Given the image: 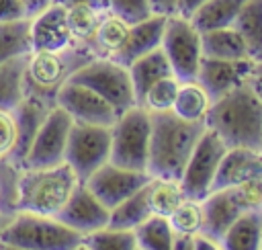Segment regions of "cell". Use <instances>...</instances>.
I'll use <instances>...</instances> for the list:
<instances>
[{
  "label": "cell",
  "mask_w": 262,
  "mask_h": 250,
  "mask_svg": "<svg viewBox=\"0 0 262 250\" xmlns=\"http://www.w3.org/2000/svg\"><path fill=\"white\" fill-rule=\"evenodd\" d=\"M51 0H25V4H27V12H29V16H33L35 12H39L41 8H45L47 4H49Z\"/></svg>",
  "instance_id": "47"
},
{
  "label": "cell",
  "mask_w": 262,
  "mask_h": 250,
  "mask_svg": "<svg viewBox=\"0 0 262 250\" xmlns=\"http://www.w3.org/2000/svg\"><path fill=\"white\" fill-rule=\"evenodd\" d=\"M108 10L121 18H125L129 25L139 23L151 14L147 0H106Z\"/></svg>",
  "instance_id": "38"
},
{
  "label": "cell",
  "mask_w": 262,
  "mask_h": 250,
  "mask_svg": "<svg viewBox=\"0 0 262 250\" xmlns=\"http://www.w3.org/2000/svg\"><path fill=\"white\" fill-rule=\"evenodd\" d=\"M186 199L180 180H170V178H154L147 182V203L151 215L160 217H170L172 211Z\"/></svg>",
  "instance_id": "29"
},
{
  "label": "cell",
  "mask_w": 262,
  "mask_h": 250,
  "mask_svg": "<svg viewBox=\"0 0 262 250\" xmlns=\"http://www.w3.org/2000/svg\"><path fill=\"white\" fill-rule=\"evenodd\" d=\"M225 152H227V145L211 129L205 127L203 135L199 137L180 174V186L186 199L203 201L213 191V182H215V176H217V170H219V164Z\"/></svg>",
  "instance_id": "10"
},
{
  "label": "cell",
  "mask_w": 262,
  "mask_h": 250,
  "mask_svg": "<svg viewBox=\"0 0 262 250\" xmlns=\"http://www.w3.org/2000/svg\"><path fill=\"white\" fill-rule=\"evenodd\" d=\"M149 215H151V211H149V203H147V184H145L111 209L108 225L121 227V230H135Z\"/></svg>",
  "instance_id": "28"
},
{
  "label": "cell",
  "mask_w": 262,
  "mask_h": 250,
  "mask_svg": "<svg viewBox=\"0 0 262 250\" xmlns=\"http://www.w3.org/2000/svg\"><path fill=\"white\" fill-rule=\"evenodd\" d=\"M72 123V117L61 107H51L33 137L23 168H47L61 164L66 158V145Z\"/></svg>",
  "instance_id": "11"
},
{
  "label": "cell",
  "mask_w": 262,
  "mask_h": 250,
  "mask_svg": "<svg viewBox=\"0 0 262 250\" xmlns=\"http://www.w3.org/2000/svg\"><path fill=\"white\" fill-rule=\"evenodd\" d=\"M0 250H27V248H18V246H10V244L0 242Z\"/></svg>",
  "instance_id": "49"
},
{
  "label": "cell",
  "mask_w": 262,
  "mask_h": 250,
  "mask_svg": "<svg viewBox=\"0 0 262 250\" xmlns=\"http://www.w3.org/2000/svg\"><path fill=\"white\" fill-rule=\"evenodd\" d=\"M205 127L227 148L262 152V98L252 80L211 102Z\"/></svg>",
  "instance_id": "1"
},
{
  "label": "cell",
  "mask_w": 262,
  "mask_h": 250,
  "mask_svg": "<svg viewBox=\"0 0 262 250\" xmlns=\"http://www.w3.org/2000/svg\"><path fill=\"white\" fill-rule=\"evenodd\" d=\"M203 57L211 59H250L244 39L233 27H221L201 33Z\"/></svg>",
  "instance_id": "24"
},
{
  "label": "cell",
  "mask_w": 262,
  "mask_h": 250,
  "mask_svg": "<svg viewBox=\"0 0 262 250\" xmlns=\"http://www.w3.org/2000/svg\"><path fill=\"white\" fill-rule=\"evenodd\" d=\"M111 160V127L72 123L63 162L84 182L94 170Z\"/></svg>",
  "instance_id": "9"
},
{
  "label": "cell",
  "mask_w": 262,
  "mask_h": 250,
  "mask_svg": "<svg viewBox=\"0 0 262 250\" xmlns=\"http://www.w3.org/2000/svg\"><path fill=\"white\" fill-rule=\"evenodd\" d=\"M151 117L149 113L135 105L123 111L111 125V160L117 166L129 170L147 172V152H149Z\"/></svg>",
  "instance_id": "6"
},
{
  "label": "cell",
  "mask_w": 262,
  "mask_h": 250,
  "mask_svg": "<svg viewBox=\"0 0 262 250\" xmlns=\"http://www.w3.org/2000/svg\"><path fill=\"white\" fill-rule=\"evenodd\" d=\"M223 250H262V209L242 213L219 238Z\"/></svg>",
  "instance_id": "22"
},
{
  "label": "cell",
  "mask_w": 262,
  "mask_h": 250,
  "mask_svg": "<svg viewBox=\"0 0 262 250\" xmlns=\"http://www.w3.org/2000/svg\"><path fill=\"white\" fill-rule=\"evenodd\" d=\"M55 217L61 223H66L68 227L86 236V234H92V232L108 225L111 209L106 205H102L84 182H80Z\"/></svg>",
  "instance_id": "14"
},
{
  "label": "cell",
  "mask_w": 262,
  "mask_h": 250,
  "mask_svg": "<svg viewBox=\"0 0 262 250\" xmlns=\"http://www.w3.org/2000/svg\"><path fill=\"white\" fill-rule=\"evenodd\" d=\"M172 250H194L192 238H190V236H176V238H174V246H172Z\"/></svg>",
  "instance_id": "46"
},
{
  "label": "cell",
  "mask_w": 262,
  "mask_h": 250,
  "mask_svg": "<svg viewBox=\"0 0 262 250\" xmlns=\"http://www.w3.org/2000/svg\"><path fill=\"white\" fill-rule=\"evenodd\" d=\"M178 86H180V80H178L176 76L160 78L158 82H154V84L145 90L143 98L139 100V107H143L147 113L172 111V105H174Z\"/></svg>",
  "instance_id": "36"
},
{
  "label": "cell",
  "mask_w": 262,
  "mask_h": 250,
  "mask_svg": "<svg viewBox=\"0 0 262 250\" xmlns=\"http://www.w3.org/2000/svg\"><path fill=\"white\" fill-rule=\"evenodd\" d=\"M84 244L90 250H137V240L133 230H121L111 225L86 234Z\"/></svg>",
  "instance_id": "34"
},
{
  "label": "cell",
  "mask_w": 262,
  "mask_h": 250,
  "mask_svg": "<svg viewBox=\"0 0 262 250\" xmlns=\"http://www.w3.org/2000/svg\"><path fill=\"white\" fill-rule=\"evenodd\" d=\"M78 184L80 178L66 162L47 168H20L16 211L55 217Z\"/></svg>",
  "instance_id": "3"
},
{
  "label": "cell",
  "mask_w": 262,
  "mask_h": 250,
  "mask_svg": "<svg viewBox=\"0 0 262 250\" xmlns=\"http://www.w3.org/2000/svg\"><path fill=\"white\" fill-rule=\"evenodd\" d=\"M29 20L31 18L25 16L16 20L0 23V64L31 53Z\"/></svg>",
  "instance_id": "30"
},
{
  "label": "cell",
  "mask_w": 262,
  "mask_h": 250,
  "mask_svg": "<svg viewBox=\"0 0 262 250\" xmlns=\"http://www.w3.org/2000/svg\"><path fill=\"white\" fill-rule=\"evenodd\" d=\"M127 70H129V78H131V86H133V94H135L137 105L143 98L145 90L154 82H158L160 78H166V76H174L162 47L137 57L135 61H131L127 66Z\"/></svg>",
  "instance_id": "21"
},
{
  "label": "cell",
  "mask_w": 262,
  "mask_h": 250,
  "mask_svg": "<svg viewBox=\"0 0 262 250\" xmlns=\"http://www.w3.org/2000/svg\"><path fill=\"white\" fill-rule=\"evenodd\" d=\"M129 29H131V25L125 18L106 10L88 43V49L94 53V57H111L113 59L125 45Z\"/></svg>",
  "instance_id": "23"
},
{
  "label": "cell",
  "mask_w": 262,
  "mask_h": 250,
  "mask_svg": "<svg viewBox=\"0 0 262 250\" xmlns=\"http://www.w3.org/2000/svg\"><path fill=\"white\" fill-rule=\"evenodd\" d=\"M70 80L80 82L100 94L119 115L137 105L129 70L111 57H92L82 68H78Z\"/></svg>",
  "instance_id": "7"
},
{
  "label": "cell",
  "mask_w": 262,
  "mask_h": 250,
  "mask_svg": "<svg viewBox=\"0 0 262 250\" xmlns=\"http://www.w3.org/2000/svg\"><path fill=\"white\" fill-rule=\"evenodd\" d=\"M201 203H203V234L213 240H219L227 232V227L242 213H246L231 186L211 191Z\"/></svg>",
  "instance_id": "17"
},
{
  "label": "cell",
  "mask_w": 262,
  "mask_h": 250,
  "mask_svg": "<svg viewBox=\"0 0 262 250\" xmlns=\"http://www.w3.org/2000/svg\"><path fill=\"white\" fill-rule=\"evenodd\" d=\"M149 180H151V176L147 172L129 170V168L117 166L113 162H106L98 170H94L84 180V184L96 195V199L102 205H106L108 209H113L123 199H127L129 195H133L135 191H139L141 186H145Z\"/></svg>",
  "instance_id": "13"
},
{
  "label": "cell",
  "mask_w": 262,
  "mask_h": 250,
  "mask_svg": "<svg viewBox=\"0 0 262 250\" xmlns=\"http://www.w3.org/2000/svg\"><path fill=\"white\" fill-rule=\"evenodd\" d=\"M10 217H12V215H0V234H2V230H4V225L8 223Z\"/></svg>",
  "instance_id": "50"
},
{
  "label": "cell",
  "mask_w": 262,
  "mask_h": 250,
  "mask_svg": "<svg viewBox=\"0 0 262 250\" xmlns=\"http://www.w3.org/2000/svg\"><path fill=\"white\" fill-rule=\"evenodd\" d=\"M254 86H256V92H258V94H260V98H262V86H258V84H254Z\"/></svg>",
  "instance_id": "52"
},
{
  "label": "cell",
  "mask_w": 262,
  "mask_h": 250,
  "mask_svg": "<svg viewBox=\"0 0 262 250\" xmlns=\"http://www.w3.org/2000/svg\"><path fill=\"white\" fill-rule=\"evenodd\" d=\"M160 47L168 57L172 74L180 82L196 80V72L203 61V45L201 31L192 25L188 16L172 14L166 18Z\"/></svg>",
  "instance_id": "8"
},
{
  "label": "cell",
  "mask_w": 262,
  "mask_h": 250,
  "mask_svg": "<svg viewBox=\"0 0 262 250\" xmlns=\"http://www.w3.org/2000/svg\"><path fill=\"white\" fill-rule=\"evenodd\" d=\"M106 10L94 8V6H86V4H78V6H70L66 8V18H68V27L72 31V37L76 43H82L88 47L102 14Z\"/></svg>",
  "instance_id": "33"
},
{
  "label": "cell",
  "mask_w": 262,
  "mask_h": 250,
  "mask_svg": "<svg viewBox=\"0 0 262 250\" xmlns=\"http://www.w3.org/2000/svg\"><path fill=\"white\" fill-rule=\"evenodd\" d=\"M139 250H172L174 246V230L168 217L149 215L141 225L133 230Z\"/></svg>",
  "instance_id": "32"
},
{
  "label": "cell",
  "mask_w": 262,
  "mask_h": 250,
  "mask_svg": "<svg viewBox=\"0 0 262 250\" xmlns=\"http://www.w3.org/2000/svg\"><path fill=\"white\" fill-rule=\"evenodd\" d=\"M205 2H207V0H178V14L190 18V16L194 14V10L201 8Z\"/></svg>",
  "instance_id": "45"
},
{
  "label": "cell",
  "mask_w": 262,
  "mask_h": 250,
  "mask_svg": "<svg viewBox=\"0 0 262 250\" xmlns=\"http://www.w3.org/2000/svg\"><path fill=\"white\" fill-rule=\"evenodd\" d=\"M137 250H139V248H137Z\"/></svg>",
  "instance_id": "53"
},
{
  "label": "cell",
  "mask_w": 262,
  "mask_h": 250,
  "mask_svg": "<svg viewBox=\"0 0 262 250\" xmlns=\"http://www.w3.org/2000/svg\"><path fill=\"white\" fill-rule=\"evenodd\" d=\"M254 84L262 86V57L258 61H254V68H252V78H250Z\"/></svg>",
  "instance_id": "48"
},
{
  "label": "cell",
  "mask_w": 262,
  "mask_h": 250,
  "mask_svg": "<svg viewBox=\"0 0 262 250\" xmlns=\"http://www.w3.org/2000/svg\"><path fill=\"white\" fill-rule=\"evenodd\" d=\"M72 250H90V248H88V246L84 244V240H82V244H78V246H76V248H72Z\"/></svg>",
  "instance_id": "51"
},
{
  "label": "cell",
  "mask_w": 262,
  "mask_h": 250,
  "mask_svg": "<svg viewBox=\"0 0 262 250\" xmlns=\"http://www.w3.org/2000/svg\"><path fill=\"white\" fill-rule=\"evenodd\" d=\"M25 61L27 55L0 64V107L14 109L25 96Z\"/></svg>",
  "instance_id": "31"
},
{
  "label": "cell",
  "mask_w": 262,
  "mask_h": 250,
  "mask_svg": "<svg viewBox=\"0 0 262 250\" xmlns=\"http://www.w3.org/2000/svg\"><path fill=\"white\" fill-rule=\"evenodd\" d=\"M166 18L168 16H162V14H149L147 18H143L139 23H133L131 29H129V35H127L125 45L121 47V51L113 59L127 68L137 57H141V55L158 49L162 45Z\"/></svg>",
  "instance_id": "18"
},
{
  "label": "cell",
  "mask_w": 262,
  "mask_h": 250,
  "mask_svg": "<svg viewBox=\"0 0 262 250\" xmlns=\"http://www.w3.org/2000/svg\"><path fill=\"white\" fill-rule=\"evenodd\" d=\"M18 174L20 168L10 160H0V215H12L16 211Z\"/></svg>",
  "instance_id": "37"
},
{
  "label": "cell",
  "mask_w": 262,
  "mask_h": 250,
  "mask_svg": "<svg viewBox=\"0 0 262 250\" xmlns=\"http://www.w3.org/2000/svg\"><path fill=\"white\" fill-rule=\"evenodd\" d=\"M176 236H199L203 234V203L194 199H184L168 217Z\"/></svg>",
  "instance_id": "35"
},
{
  "label": "cell",
  "mask_w": 262,
  "mask_h": 250,
  "mask_svg": "<svg viewBox=\"0 0 262 250\" xmlns=\"http://www.w3.org/2000/svg\"><path fill=\"white\" fill-rule=\"evenodd\" d=\"M151 14H162V16H172L178 14V0H147Z\"/></svg>",
  "instance_id": "42"
},
{
  "label": "cell",
  "mask_w": 262,
  "mask_h": 250,
  "mask_svg": "<svg viewBox=\"0 0 262 250\" xmlns=\"http://www.w3.org/2000/svg\"><path fill=\"white\" fill-rule=\"evenodd\" d=\"M252 68L254 59H211L203 57L199 72H196V82L207 90L211 96V102L225 96L233 88L242 86L252 78Z\"/></svg>",
  "instance_id": "16"
},
{
  "label": "cell",
  "mask_w": 262,
  "mask_h": 250,
  "mask_svg": "<svg viewBox=\"0 0 262 250\" xmlns=\"http://www.w3.org/2000/svg\"><path fill=\"white\" fill-rule=\"evenodd\" d=\"M244 2L246 0H207L201 8L194 10L190 20L201 33L221 27H231Z\"/></svg>",
  "instance_id": "27"
},
{
  "label": "cell",
  "mask_w": 262,
  "mask_h": 250,
  "mask_svg": "<svg viewBox=\"0 0 262 250\" xmlns=\"http://www.w3.org/2000/svg\"><path fill=\"white\" fill-rule=\"evenodd\" d=\"M84 236L61 223L57 217L14 211L0 234V242L27 250H72Z\"/></svg>",
  "instance_id": "5"
},
{
  "label": "cell",
  "mask_w": 262,
  "mask_h": 250,
  "mask_svg": "<svg viewBox=\"0 0 262 250\" xmlns=\"http://www.w3.org/2000/svg\"><path fill=\"white\" fill-rule=\"evenodd\" d=\"M151 133L147 152V174L154 178L180 180V174L205 131V123L184 121L172 111L149 113Z\"/></svg>",
  "instance_id": "2"
},
{
  "label": "cell",
  "mask_w": 262,
  "mask_h": 250,
  "mask_svg": "<svg viewBox=\"0 0 262 250\" xmlns=\"http://www.w3.org/2000/svg\"><path fill=\"white\" fill-rule=\"evenodd\" d=\"M209 107H211V96L207 94V90L196 80L180 82L174 105H172L174 115H178L184 121H192V123L203 121L205 123Z\"/></svg>",
  "instance_id": "26"
},
{
  "label": "cell",
  "mask_w": 262,
  "mask_h": 250,
  "mask_svg": "<svg viewBox=\"0 0 262 250\" xmlns=\"http://www.w3.org/2000/svg\"><path fill=\"white\" fill-rule=\"evenodd\" d=\"M55 105L61 107L72 117L74 123L111 127L119 117V113L100 94L74 80H68L59 88L55 96Z\"/></svg>",
  "instance_id": "12"
},
{
  "label": "cell",
  "mask_w": 262,
  "mask_h": 250,
  "mask_svg": "<svg viewBox=\"0 0 262 250\" xmlns=\"http://www.w3.org/2000/svg\"><path fill=\"white\" fill-rule=\"evenodd\" d=\"M29 16L25 0H0V23Z\"/></svg>",
  "instance_id": "41"
},
{
  "label": "cell",
  "mask_w": 262,
  "mask_h": 250,
  "mask_svg": "<svg viewBox=\"0 0 262 250\" xmlns=\"http://www.w3.org/2000/svg\"><path fill=\"white\" fill-rule=\"evenodd\" d=\"M237 201L242 203L244 211H254V209H262V174L244 180L235 186H231Z\"/></svg>",
  "instance_id": "40"
},
{
  "label": "cell",
  "mask_w": 262,
  "mask_h": 250,
  "mask_svg": "<svg viewBox=\"0 0 262 250\" xmlns=\"http://www.w3.org/2000/svg\"><path fill=\"white\" fill-rule=\"evenodd\" d=\"M29 18L31 51H59L76 43L68 27L63 6L49 2L45 8H41Z\"/></svg>",
  "instance_id": "15"
},
{
  "label": "cell",
  "mask_w": 262,
  "mask_h": 250,
  "mask_svg": "<svg viewBox=\"0 0 262 250\" xmlns=\"http://www.w3.org/2000/svg\"><path fill=\"white\" fill-rule=\"evenodd\" d=\"M16 148V117L14 109L0 107V160H10Z\"/></svg>",
  "instance_id": "39"
},
{
  "label": "cell",
  "mask_w": 262,
  "mask_h": 250,
  "mask_svg": "<svg viewBox=\"0 0 262 250\" xmlns=\"http://www.w3.org/2000/svg\"><path fill=\"white\" fill-rule=\"evenodd\" d=\"M192 244H194V250H223L219 240H213L205 234H199L192 238Z\"/></svg>",
  "instance_id": "44"
},
{
  "label": "cell",
  "mask_w": 262,
  "mask_h": 250,
  "mask_svg": "<svg viewBox=\"0 0 262 250\" xmlns=\"http://www.w3.org/2000/svg\"><path fill=\"white\" fill-rule=\"evenodd\" d=\"M53 4H59L63 8H70V6H78V4H86V6H94V8H100V10H108V4L106 0H51Z\"/></svg>",
  "instance_id": "43"
},
{
  "label": "cell",
  "mask_w": 262,
  "mask_h": 250,
  "mask_svg": "<svg viewBox=\"0 0 262 250\" xmlns=\"http://www.w3.org/2000/svg\"><path fill=\"white\" fill-rule=\"evenodd\" d=\"M246 43L250 59L262 57V0H246L231 25Z\"/></svg>",
  "instance_id": "25"
},
{
  "label": "cell",
  "mask_w": 262,
  "mask_h": 250,
  "mask_svg": "<svg viewBox=\"0 0 262 250\" xmlns=\"http://www.w3.org/2000/svg\"><path fill=\"white\" fill-rule=\"evenodd\" d=\"M55 105H49L41 98L35 96H23V100L14 107V117H16V148L14 154L10 158V162L16 168H23L25 156L33 143V137L37 133V129L41 127L45 115L49 113V109Z\"/></svg>",
  "instance_id": "19"
},
{
  "label": "cell",
  "mask_w": 262,
  "mask_h": 250,
  "mask_svg": "<svg viewBox=\"0 0 262 250\" xmlns=\"http://www.w3.org/2000/svg\"><path fill=\"white\" fill-rule=\"evenodd\" d=\"M258 174H262V152L246 148H227V152L221 158L213 191L235 186Z\"/></svg>",
  "instance_id": "20"
},
{
  "label": "cell",
  "mask_w": 262,
  "mask_h": 250,
  "mask_svg": "<svg viewBox=\"0 0 262 250\" xmlns=\"http://www.w3.org/2000/svg\"><path fill=\"white\" fill-rule=\"evenodd\" d=\"M92 57L94 53L82 43L59 51H31L25 61V96L55 105L59 88Z\"/></svg>",
  "instance_id": "4"
}]
</instances>
